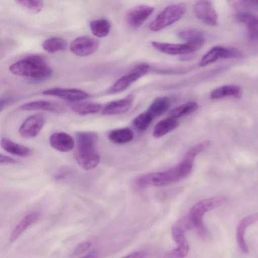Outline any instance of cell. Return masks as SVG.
<instances>
[{"label":"cell","mask_w":258,"mask_h":258,"mask_svg":"<svg viewBox=\"0 0 258 258\" xmlns=\"http://www.w3.org/2000/svg\"><path fill=\"white\" fill-rule=\"evenodd\" d=\"M76 141L75 157L78 165L86 170L95 168L100 162L97 149V135L92 132H78Z\"/></svg>","instance_id":"1"},{"label":"cell","mask_w":258,"mask_h":258,"mask_svg":"<svg viewBox=\"0 0 258 258\" xmlns=\"http://www.w3.org/2000/svg\"><path fill=\"white\" fill-rule=\"evenodd\" d=\"M9 70L15 75L35 81L47 79L52 74V70L45 58L38 54L30 55L13 63Z\"/></svg>","instance_id":"2"},{"label":"cell","mask_w":258,"mask_h":258,"mask_svg":"<svg viewBox=\"0 0 258 258\" xmlns=\"http://www.w3.org/2000/svg\"><path fill=\"white\" fill-rule=\"evenodd\" d=\"M194 162L183 158L178 165L167 170L151 172L139 177L136 180L138 186H163L179 181L191 172Z\"/></svg>","instance_id":"3"},{"label":"cell","mask_w":258,"mask_h":258,"mask_svg":"<svg viewBox=\"0 0 258 258\" xmlns=\"http://www.w3.org/2000/svg\"><path fill=\"white\" fill-rule=\"evenodd\" d=\"M225 200V197L218 196L196 204L186 216L190 228H196L201 237H206L207 230L203 222V216L207 212L223 205Z\"/></svg>","instance_id":"4"},{"label":"cell","mask_w":258,"mask_h":258,"mask_svg":"<svg viewBox=\"0 0 258 258\" xmlns=\"http://www.w3.org/2000/svg\"><path fill=\"white\" fill-rule=\"evenodd\" d=\"M186 5L183 3L166 7L150 23L149 28L152 31H158L178 21L184 14Z\"/></svg>","instance_id":"5"},{"label":"cell","mask_w":258,"mask_h":258,"mask_svg":"<svg viewBox=\"0 0 258 258\" xmlns=\"http://www.w3.org/2000/svg\"><path fill=\"white\" fill-rule=\"evenodd\" d=\"M191 229L186 217L176 222L172 228V235L177 247L166 255L167 258H184L188 253L189 244L185 238V231Z\"/></svg>","instance_id":"6"},{"label":"cell","mask_w":258,"mask_h":258,"mask_svg":"<svg viewBox=\"0 0 258 258\" xmlns=\"http://www.w3.org/2000/svg\"><path fill=\"white\" fill-rule=\"evenodd\" d=\"M205 43L202 39L184 43H170L152 41L151 45L161 52L170 55H183L195 52L200 49Z\"/></svg>","instance_id":"7"},{"label":"cell","mask_w":258,"mask_h":258,"mask_svg":"<svg viewBox=\"0 0 258 258\" xmlns=\"http://www.w3.org/2000/svg\"><path fill=\"white\" fill-rule=\"evenodd\" d=\"M150 69L148 63H142L136 66L126 75L120 77L109 90L110 93L121 92L128 88L134 82L146 75Z\"/></svg>","instance_id":"8"},{"label":"cell","mask_w":258,"mask_h":258,"mask_svg":"<svg viewBox=\"0 0 258 258\" xmlns=\"http://www.w3.org/2000/svg\"><path fill=\"white\" fill-rule=\"evenodd\" d=\"M241 52L236 48L216 46L211 48L201 58L199 62L200 67H205L221 58L239 57Z\"/></svg>","instance_id":"9"},{"label":"cell","mask_w":258,"mask_h":258,"mask_svg":"<svg viewBox=\"0 0 258 258\" xmlns=\"http://www.w3.org/2000/svg\"><path fill=\"white\" fill-rule=\"evenodd\" d=\"M194 10L197 17L205 24L211 26L218 24V15L209 1H199L195 3Z\"/></svg>","instance_id":"10"},{"label":"cell","mask_w":258,"mask_h":258,"mask_svg":"<svg viewBox=\"0 0 258 258\" xmlns=\"http://www.w3.org/2000/svg\"><path fill=\"white\" fill-rule=\"evenodd\" d=\"M154 8L145 5H141L131 8L126 15L127 24L132 28L141 26L153 13Z\"/></svg>","instance_id":"11"},{"label":"cell","mask_w":258,"mask_h":258,"mask_svg":"<svg viewBox=\"0 0 258 258\" xmlns=\"http://www.w3.org/2000/svg\"><path fill=\"white\" fill-rule=\"evenodd\" d=\"M45 117L41 114L31 115L27 117L20 126L19 132L21 137L31 139L36 137L45 123Z\"/></svg>","instance_id":"12"},{"label":"cell","mask_w":258,"mask_h":258,"mask_svg":"<svg viewBox=\"0 0 258 258\" xmlns=\"http://www.w3.org/2000/svg\"><path fill=\"white\" fill-rule=\"evenodd\" d=\"M98 47L99 43L95 39L88 36H80L72 41L70 49L76 55L85 56L94 53Z\"/></svg>","instance_id":"13"},{"label":"cell","mask_w":258,"mask_h":258,"mask_svg":"<svg viewBox=\"0 0 258 258\" xmlns=\"http://www.w3.org/2000/svg\"><path fill=\"white\" fill-rule=\"evenodd\" d=\"M44 95L57 97L70 101H79L87 98L88 94L80 89L55 87L44 90Z\"/></svg>","instance_id":"14"},{"label":"cell","mask_w":258,"mask_h":258,"mask_svg":"<svg viewBox=\"0 0 258 258\" xmlns=\"http://www.w3.org/2000/svg\"><path fill=\"white\" fill-rule=\"evenodd\" d=\"M134 99V94L131 93L124 98L110 102L104 106L102 113L107 115L124 113L131 108Z\"/></svg>","instance_id":"15"},{"label":"cell","mask_w":258,"mask_h":258,"mask_svg":"<svg viewBox=\"0 0 258 258\" xmlns=\"http://www.w3.org/2000/svg\"><path fill=\"white\" fill-rule=\"evenodd\" d=\"M49 143L52 148L61 152H69L73 149L75 145L73 137L64 132L52 134L49 138Z\"/></svg>","instance_id":"16"},{"label":"cell","mask_w":258,"mask_h":258,"mask_svg":"<svg viewBox=\"0 0 258 258\" xmlns=\"http://www.w3.org/2000/svg\"><path fill=\"white\" fill-rule=\"evenodd\" d=\"M257 213L248 215L239 222L236 228V239L241 250L244 253L248 252V248L245 239L246 229L257 221Z\"/></svg>","instance_id":"17"},{"label":"cell","mask_w":258,"mask_h":258,"mask_svg":"<svg viewBox=\"0 0 258 258\" xmlns=\"http://www.w3.org/2000/svg\"><path fill=\"white\" fill-rule=\"evenodd\" d=\"M20 109L25 111L43 110L59 113L63 111V107L60 104L47 100H36L25 103Z\"/></svg>","instance_id":"18"},{"label":"cell","mask_w":258,"mask_h":258,"mask_svg":"<svg viewBox=\"0 0 258 258\" xmlns=\"http://www.w3.org/2000/svg\"><path fill=\"white\" fill-rule=\"evenodd\" d=\"M236 20L247 26L248 39L254 42L257 38V17L247 12H239L236 15Z\"/></svg>","instance_id":"19"},{"label":"cell","mask_w":258,"mask_h":258,"mask_svg":"<svg viewBox=\"0 0 258 258\" xmlns=\"http://www.w3.org/2000/svg\"><path fill=\"white\" fill-rule=\"evenodd\" d=\"M242 95L241 88L236 85H225L213 89L210 94V98L213 100L219 99L226 97L239 98Z\"/></svg>","instance_id":"20"},{"label":"cell","mask_w":258,"mask_h":258,"mask_svg":"<svg viewBox=\"0 0 258 258\" xmlns=\"http://www.w3.org/2000/svg\"><path fill=\"white\" fill-rule=\"evenodd\" d=\"M0 145L6 152L19 157H28L32 153L31 150L29 147L15 143L7 138H2Z\"/></svg>","instance_id":"21"},{"label":"cell","mask_w":258,"mask_h":258,"mask_svg":"<svg viewBox=\"0 0 258 258\" xmlns=\"http://www.w3.org/2000/svg\"><path fill=\"white\" fill-rule=\"evenodd\" d=\"M40 216L39 212L33 211L27 215L15 227L10 237V241L14 242L32 223L35 222Z\"/></svg>","instance_id":"22"},{"label":"cell","mask_w":258,"mask_h":258,"mask_svg":"<svg viewBox=\"0 0 258 258\" xmlns=\"http://www.w3.org/2000/svg\"><path fill=\"white\" fill-rule=\"evenodd\" d=\"M108 138L112 142L117 144L129 143L134 138V133L129 128L115 129L109 132Z\"/></svg>","instance_id":"23"},{"label":"cell","mask_w":258,"mask_h":258,"mask_svg":"<svg viewBox=\"0 0 258 258\" xmlns=\"http://www.w3.org/2000/svg\"><path fill=\"white\" fill-rule=\"evenodd\" d=\"M178 125V122L175 119L167 118L159 121L154 126L153 135L155 138H159Z\"/></svg>","instance_id":"24"},{"label":"cell","mask_w":258,"mask_h":258,"mask_svg":"<svg viewBox=\"0 0 258 258\" xmlns=\"http://www.w3.org/2000/svg\"><path fill=\"white\" fill-rule=\"evenodd\" d=\"M71 107L77 114L85 115L98 112L101 109V105L95 102H78L72 103Z\"/></svg>","instance_id":"25"},{"label":"cell","mask_w":258,"mask_h":258,"mask_svg":"<svg viewBox=\"0 0 258 258\" xmlns=\"http://www.w3.org/2000/svg\"><path fill=\"white\" fill-rule=\"evenodd\" d=\"M67 41L59 37H51L45 40L42 44L43 49L49 53L64 50L67 47Z\"/></svg>","instance_id":"26"},{"label":"cell","mask_w":258,"mask_h":258,"mask_svg":"<svg viewBox=\"0 0 258 258\" xmlns=\"http://www.w3.org/2000/svg\"><path fill=\"white\" fill-rule=\"evenodd\" d=\"M170 105L169 99L165 96L155 99L150 105L147 111L154 117L160 116L168 110Z\"/></svg>","instance_id":"27"},{"label":"cell","mask_w":258,"mask_h":258,"mask_svg":"<svg viewBox=\"0 0 258 258\" xmlns=\"http://www.w3.org/2000/svg\"><path fill=\"white\" fill-rule=\"evenodd\" d=\"M110 22L105 19L94 20L90 23L92 33L99 38L106 37L110 32Z\"/></svg>","instance_id":"28"},{"label":"cell","mask_w":258,"mask_h":258,"mask_svg":"<svg viewBox=\"0 0 258 258\" xmlns=\"http://www.w3.org/2000/svg\"><path fill=\"white\" fill-rule=\"evenodd\" d=\"M198 108V105L196 102H187L171 110L168 113V117L176 119L194 112Z\"/></svg>","instance_id":"29"},{"label":"cell","mask_w":258,"mask_h":258,"mask_svg":"<svg viewBox=\"0 0 258 258\" xmlns=\"http://www.w3.org/2000/svg\"><path fill=\"white\" fill-rule=\"evenodd\" d=\"M177 36L179 38L185 40L186 42L204 39L202 31L196 28H185L178 30Z\"/></svg>","instance_id":"30"},{"label":"cell","mask_w":258,"mask_h":258,"mask_svg":"<svg viewBox=\"0 0 258 258\" xmlns=\"http://www.w3.org/2000/svg\"><path fill=\"white\" fill-rule=\"evenodd\" d=\"M15 3L21 8L32 14L40 13L44 6L42 1H16Z\"/></svg>","instance_id":"31"},{"label":"cell","mask_w":258,"mask_h":258,"mask_svg":"<svg viewBox=\"0 0 258 258\" xmlns=\"http://www.w3.org/2000/svg\"><path fill=\"white\" fill-rule=\"evenodd\" d=\"M153 119L152 115L146 111L136 117L133 120V124L138 130L144 131L148 128Z\"/></svg>","instance_id":"32"},{"label":"cell","mask_w":258,"mask_h":258,"mask_svg":"<svg viewBox=\"0 0 258 258\" xmlns=\"http://www.w3.org/2000/svg\"><path fill=\"white\" fill-rule=\"evenodd\" d=\"M91 246L89 242H83L80 243L74 250V254L78 255L87 250Z\"/></svg>","instance_id":"33"},{"label":"cell","mask_w":258,"mask_h":258,"mask_svg":"<svg viewBox=\"0 0 258 258\" xmlns=\"http://www.w3.org/2000/svg\"><path fill=\"white\" fill-rule=\"evenodd\" d=\"M13 100V98L10 95H6L0 98V112L5 107L10 103Z\"/></svg>","instance_id":"34"},{"label":"cell","mask_w":258,"mask_h":258,"mask_svg":"<svg viewBox=\"0 0 258 258\" xmlns=\"http://www.w3.org/2000/svg\"><path fill=\"white\" fill-rule=\"evenodd\" d=\"M17 162L15 159L0 153V164H14Z\"/></svg>","instance_id":"35"},{"label":"cell","mask_w":258,"mask_h":258,"mask_svg":"<svg viewBox=\"0 0 258 258\" xmlns=\"http://www.w3.org/2000/svg\"><path fill=\"white\" fill-rule=\"evenodd\" d=\"M147 254V253L146 251L144 250H140L130 254L121 258H145Z\"/></svg>","instance_id":"36"},{"label":"cell","mask_w":258,"mask_h":258,"mask_svg":"<svg viewBox=\"0 0 258 258\" xmlns=\"http://www.w3.org/2000/svg\"><path fill=\"white\" fill-rule=\"evenodd\" d=\"M80 258H96V253L95 252H91Z\"/></svg>","instance_id":"37"}]
</instances>
